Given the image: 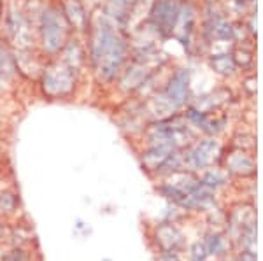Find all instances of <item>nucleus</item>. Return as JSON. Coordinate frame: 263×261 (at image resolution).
Wrapping results in <instances>:
<instances>
[{"mask_svg":"<svg viewBox=\"0 0 263 261\" xmlns=\"http://www.w3.org/2000/svg\"><path fill=\"white\" fill-rule=\"evenodd\" d=\"M224 247H227V240H224L221 235H213L207 240V252H211V254H221Z\"/></svg>","mask_w":263,"mask_h":261,"instance_id":"nucleus-1","label":"nucleus"},{"mask_svg":"<svg viewBox=\"0 0 263 261\" xmlns=\"http://www.w3.org/2000/svg\"><path fill=\"white\" fill-rule=\"evenodd\" d=\"M104 261H111V259H104Z\"/></svg>","mask_w":263,"mask_h":261,"instance_id":"nucleus-2","label":"nucleus"}]
</instances>
